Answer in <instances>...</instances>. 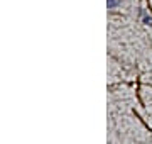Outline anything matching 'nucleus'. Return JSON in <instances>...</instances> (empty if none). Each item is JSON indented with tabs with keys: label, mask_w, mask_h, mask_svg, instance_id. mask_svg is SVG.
I'll use <instances>...</instances> for the list:
<instances>
[{
	"label": "nucleus",
	"mask_w": 152,
	"mask_h": 144,
	"mask_svg": "<svg viewBox=\"0 0 152 144\" xmlns=\"http://www.w3.org/2000/svg\"><path fill=\"white\" fill-rule=\"evenodd\" d=\"M107 4H108V9H115V7H117V4H118V0H108Z\"/></svg>",
	"instance_id": "obj_1"
}]
</instances>
